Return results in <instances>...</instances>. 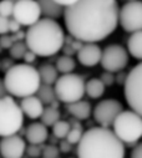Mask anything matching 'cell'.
<instances>
[{"label": "cell", "instance_id": "obj_16", "mask_svg": "<svg viewBox=\"0 0 142 158\" xmlns=\"http://www.w3.org/2000/svg\"><path fill=\"white\" fill-rule=\"evenodd\" d=\"M48 137H49L48 126H45L43 122H34L29 125V127L26 128L25 138L29 143L43 144L46 142Z\"/></svg>", "mask_w": 142, "mask_h": 158}, {"label": "cell", "instance_id": "obj_17", "mask_svg": "<svg viewBox=\"0 0 142 158\" xmlns=\"http://www.w3.org/2000/svg\"><path fill=\"white\" fill-rule=\"evenodd\" d=\"M66 110L71 116L77 118V120H80V121L87 120V118L91 116V113H92V108H91L90 102L84 101L82 98L79 100V101H75V102L67 103L66 105Z\"/></svg>", "mask_w": 142, "mask_h": 158}, {"label": "cell", "instance_id": "obj_1", "mask_svg": "<svg viewBox=\"0 0 142 158\" xmlns=\"http://www.w3.org/2000/svg\"><path fill=\"white\" fill-rule=\"evenodd\" d=\"M117 0H77L65 8L64 21L70 35L84 43H98L119 25Z\"/></svg>", "mask_w": 142, "mask_h": 158}, {"label": "cell", "instance_id": "obj_37", "mask_svg": "<svg viewBox=\"0 0 142 158\" xmlns=\"http://www.w3.org/2000/svg\"><path fill=\"white\" fill-rule=\"evenodd\" d=\"M13 60L11 59H4L3 61H0V69L4 70V72H6L11 66H13Z\"/></svg>", "mask_w": 142, "mask_h": 158}, {"label": "cell", "instance_id": "obj_21", "mask_svg": "<svg viewBox=\"0 0 142 158\" xmlns=\"http://www.w3.org/2000/svg\"><path fill=\"white\" fill-rule=\"evenodd\" d=\"M105 89H106V85L103 84L101 78H91V80L86 82V86H85L86 95L94 100L100 98L105 94Z\"/></svg>", "mask_w": 142, "mask_h": 158}, {"label": "cell", "instance_id": "obj_9", "mask_svg": "<svg viewBox=\"0 0 142 158\" xmlns=\"http://www.w3.org/2000/svg\"><path fill=\"white\" fill-rule=\"evenodd\" d=\"M119 24L126 32L142 30V2L131 0L122 5L119 14Z\"/></svg>", "mask_w": 142, "mask_h": 158}, {"label": "cell", "instance_id": "obj_33", "mask_svg": "<svg viewBox=\"0 0 142 158\" xmlns=\"http://www.w3.org/2000/svg\"><path fill=\"white\" fill-rule=\"evenodd\" d=\"M20 29H21V24L11 16V18L9 19V31H10V32H16V31H19Z\"/></svg>", "mask_w": 142, "mask_h": 158}, {"label": "cell", "instance_id": "obj_24", "mask_svg": "<svg viewBox=\"0 0 142 158\" xmlns=\"http://www.w3.org/2000/svg\"><path fill=\"white\" fill-rule=\"evenodd\" d=\"M44 105H50L54 100H56V94H55V89L52 87V85H48V84H41L38 92L35 94Z\"/></svg>", "mask_w": 142, "mask_h": 158}, {"label": "cell", "instance_id": "obj_4", "mask_svg": "<svg viewBox=\"0 0 142 158\" xmlns=\"http://www.w3.org/2000/svg\"><path fill=\"white\" fill-rule=\"evenodd\" d=\"M4 82L9 95L19 98L35 95L41 85L38 69L26 62L13 65L5 72Z\"/></svg>", "mask_w": 142, "mask_h": 158}, {"label": "cell", "instance_id": "obj_25", "mask_svg": "<svg viewBox=\"0 0 142 158\" xmlns=\"http://www.w3.org/2000/svg\"><path fill=\"white\" fill-rule=\"evenodd\" d=\"M55 66H56V69H57L59 72H61V73H70V72H73L75 70L76 62H75V60L71 57V56L64 54L62 56H60L56 60Z\"/></svg>", "mask_w": 142, "mask_h": 158}, {"label": "cell", "instance_id": "obj_36", "mask_svg": "<svg viewBox=\"0 0 142 158\" xmlns=\"http://www.w3.org/2000/svg\"><path fill=\"white\" fill-rule=\"evenodd\" d=\"M71 147H73V144H71L67 139H65V141H61L60 143H59V148H60V152H62V153H69L70 151H71Z\"/></svg>", "mask_w": 142, "mask_h": 158}, {"label": "cell", "instance_id": "obj_10", "mask_svg": "<svg viewBox=\"0 0 142 158\" xmlns=\"http://www.w3.org/2000/svg\"><path fill=\"white\" fill-rule=\"evenodd\" d=\"M100 64L105 71L120 72L128 64V51L117 44L109 45L102 50Z\"/></svg>", "mask_w": 142, "mask_h": 158}, {"label": "cell", "instance_id": "obj_32", "mask_svg": "<svg viewBox=\"0 0 142 158\" xmlns=\"http://www.w3.org/2000/svg\"><path fill=\"white\" fill-rule=\"evenodd\" d=\"M9 19L10 18H5L3 15H0V35L10 32L9 31Z\"/></svg>", "mask_w": 142, "mask_h": 158}, {"label": "cell", "instance_id": "obj_23", "mask_svg": "<svg viewBox=\"0 0 142 158\" xmlns=\"http://www.w3.org/2000/svg\"><path fill=\"white\" fill-rule=\"evenodd\" d=\"M25 31H16V32H8L4 35H0V46L3 49H10L14 43L19 40H25Z\"/></svg>", "mask_w": 142, "mask_h": 158}, {"label": "cell", "instance_id": "obj_3", "mask_svg": "<svg viewBox=\"0 0 142 158\" xmlns=\"http://www.w3.org/2000/svg\"><path fill=\"white\" fill-rule=\"evenodd\" d=\"M25 32V43L29 50L40 57L54 56L62 49L65 43L64 29L55 19H39Z\"/></svg>", "mask_w": 142, "mask_h": 158}, {"label": "cell", "instance_id": "obj_30", "mask_svg": "<svg viewBox=\"0 0 142 158\" xmlns=\"http://www.w3.org/2000/svg\"><path fill=\"white\" fill-rule=\"evenodd\" d=\"M59 156H60V148L59 147H56L55 144L44 146L41 157H44V158H57Z\"/></svg>", "mask_w": 142, "mask_h": 158}, {"label": "cell", "instance_id": "obj_28", "mask_svg": "<svg viewBox=\"0 0 142 158\" xmlns=\"http://www.w3.org/2000/svg\"><path fill=\"white\" fill-rule=\"evenodd\" d=\"M15 3L13 0H0V15L5 18H11L14 13Z\"/></svg>", "mask_w": 142, "mask_h": 158}, {"label": "cell", "instance_id": "obj_34", "mask_svg": "<svg viewBox=\"0 0 142 158\" xmlns=\"http://www.w3.org/2000/svg\"><path fill=\"white\" fill-rule=\"evenodd\" d=\"M36 59H38V55L35 54L34 51H31V50H27V52L25 54V56H24V61L26 62V64H34L35 61H36Z\"/></svg>", "mask_w": 142, "mask_h": 158}, {"label": "cell", "instance_id": "obj_2", "mask_svg": "<svg viewBox=\"0 0 142 158\" xmlns=\"http://www.w3.org/2000/svg\"><path fill=\"white\" fill-rule=\"evenodd\" d=\"M77 157L80 158H123L125 143L110 127H92L84 132L77 143Z\"/></svg>", "mask_w": 142, "mask_h": 158}, {"label": "cell", "instance_id": "obj_35", "mask_svg": "<svg viewBox=\"0 0 142 158\" xmlns=\"http://www.w3.org/2000/svg\"><path fill=\"white\" fill-rule=\"evenodd\" d=\"M131 157L132 158H142V142L137 143L133 147V149L131 152Z\"/></svg>", "mask_w": 142, "mask_h": 158}, {"label": "cell", "instance_id": "obj_20", "mask_svg": "<svg viewBox=\"0 0 142 158\" xmlns=\"http://www.w3.org/2000/svg\"><path fill=\"white\" fill-rule=\"evenodd\" d=\"M38 71H39V75H40L41 84L54 85L56 82V80L59 78V71H57L56 66H54L49 62L40 65Z\"/></svg>", "mask_w": 142, "mask_h": 158}, {"label": "cell", "instance_id": "obj_13", "mask_svg": "<svg viewBox=\"0 0 142 158\" xmlns=\"http://www.w3.org/2000/svg\"><path fill=\"white\" fill-rule=\"evenodd\" d=\"M26 142L18 135H9L0 139V156L4 158H21L25 154Z\"/></svg>", "mask_w": 142, "mask_h": 158}, {"label": "cell", "instance_id": "obj_42", "mask_svg": "<svg viewBox=\"0 0 142 158\" xmlns=\"http://www.w3.org/2000/svg\"><path fill=\"white\" fill-rule=\"evenodd\" d=\"M2 49H3V48H2V46H0V51H2Z\"/></svg>", "mask_w": 142, "mask_h": 158}, {"label": "cell", "instance_id": "obj_41", "mask_svg": "<svg viewBox=\"0 0 142 158\" xmlns=\"http://www.w3.org/2000/svg\"><path fill=\"white\" fill-rule=\"evenodd\" d=\"M13 2H14V3H16V2H18V0H13Z\"/></svg>", "mask_w": 142, "mask_h": 158}, {"label": "cell", "instance_id": "obj_12", "mask_svg": "<svg viewBox=\"0 0 142 158\" xmlns=\"http://www.w3.org/2000/svg\"><path fill=\"white\" fill-rule=\"evenodd\" d=\"M41 9L38 0H18L14 6L13 18L18 20L21 26H30L41 19Z\"/></svg>", "mask_w": 142, "mask_h": 158}, {"label": "cell", "instance_id": "obj_6", "mask_svg": "<svg viewBox=\"0 0 142 158\" xmlns=\"http://www.w3.org/2000/svg\"><path fill=\"white\" fill-rule=\"evenodd\" d=\"M24 125V112L9 95L0 98V137L18 133Z\"/></svg>", "mask_w": 142, "mask_h": 158}, {"label": "cell", "instance_id": "obj_18", "mask_svg": "<svg viewBox=\"0 0 142 158\" xmlns=\"http://www.w3.org/2000/svg\"><path fill=\"white\" fill-rule=\"evenodd\" d=\"M38 3L41 9V14L44 18H50V19H60L64 16V10L65 8L56 3L55 0H38Z\"/></svg>", "mask_w": 142, "mask_h": 158}, {"label": "cell", "instance_id": "obj_8", "mask_svg": "<svg viewBox=\"0 0 142 158\" xmlns=\"http://www.w3.org/2000/svg\"><path fill=\"white\" fill-rule=\"evenodd\" d=\"M125 98L131 110L142 116V62L130 70L125 81Z\"/></svg>", "mask_w": 142, "mask_h": 158}, {"label": "cell", "instance_id": "obj_22", "mask_svg": "<svg viewBox=\"0 0 142 158\" xmlns=\"http://www.w3.org/2000/svg\"><path fill=\"white\" fill-rule=\"evenodd\" d=\"M60 120V112H59V108H55L52 106H48L44 108L43 111V114L40 116V121L48 126V127H52L57 121Z\"/></svg>", "mask_w": 142, "mask_h": 158}, {"label": "cell", "instance_id": "obj_19", "mask_svg": "<svg viewBox=\"0 0 142 158\" xmlns=\"http://www.w3.org/2000/svg\"><path fill=\"white\" fill-rule=\"evenodd\" d=\"M127 51L132 57L142 61V30L131 34L127 41Z\"/></svg>", "mask_w": 142, "mask_h": 158}, {"label": "cell", "instance_id": "obj_5", "mask_svg": "<svg viewBox=\"0 0 142 158\" xmlns=\"http://www.w3.org/2000/svg\"><path fill=\"white\" fill-rule=\"evenodd\" d=\"M112 127L125 144H136L142 137V116L133 110H123L116 117Z\"/></svg>", "mask_w": 142, "mask_h": 158}, {"label": "cell", "instance_id": "obj_38", "mask_svg": "<svg viewBox=\"0 0 142 158\" xmlns=\"http://www.w3.org/2000/svg\"><path fill=\"white\" fill-rule=\"evenodd\" d=\"M9 92H8V89L5 86V82H4V78H0V98H3L5 96H8Z\"/></svg>", "mask_w": 142, "mask_h": 158}, {"label": "cell", "instance_id": "obj_11", "mask_svg": "<svg viewBox=\"0 0 142 158\" xmlns=\"http://www.w3.org/2000/svg\"><path fill=\"white\" fill-rule=\"evenodd\" d=\"M123 111L122 103L116 98H106L98 102L94 108L95 121L103 127H110L114 125L116 117Z\"/></svg>", "mask_w": 142, "mask_h": 158}, {"label": "cell", "instance_id": "obj_29", "mask_svg": "<svg viewBox=\"0 0 142 158\" xmlns=\"http://www.w3.org/2000/svg\"><path fill=\"white\" fill-rule=\"evenodd\" d=\"M43 148H44V143H43V144L29 143V146H26L25 154H26L27 157H31V158L41 157V154H43Z\"/></svg>", "mask_w": 142, "mask_h": 158}, {"label": "cell", "instance_id": "obj_39", "mask_svg": "<svg viewBox=\"0 0 142 158\" xmlns=\"http://www.w3.org/2000/svg\"><path fill=\"white\" fill-rule=\"evenodd\" d=\"M61 50L64 51L65 55H69V56H73L74 54H76V51L73 49V46H71L70 44H64V46H62Z\"/></svg>", "mask_w": 142, "mask_h": 158}, {"label": "cell", "instance_id": "obj_31", "mask_svg": "<svg viewBox=\"0 0 142 158\" xmlns=\"http://www.w3.org/2000/svg\"><path fill=\"white\" fill-rule=\"evenodd\" d=\"M100 78L103 81V84H105L106 86H112V85L116 82V77H115L114 72H111V71H106V72H103V73L101 75Z\"/></svg>", "mask_w": 142, "mask_h": 158}, {"label": "cell", "instance_id": "obj_27", "mask_svg": "<svg viewBox=\"0 0 142 158\" xmlns=\"http://www.w3.org/2000/svg\"><path fill=\"white\" fill-rule=\"evenodd\" d=\"M70 128H71V126H70V122H69V121L59 120V121L52 126V135H54V137H56V138L64 139V138H66V136H67Z\"/></svg>", "mask_w": 142, "mask_h": 158}, {"label": "cell", "instance_id": "obj_40", "mask_svg": "<svg viewBox=\"0 0 142 158\" xmlns=\"http://www.w3.org/2000/svg\"><path fill=\"white\" fill-rule=\"evenodd\" d=\"M55 2L59 3L60 5H62L64 8H66V6L71 5V4H74L75 2H77V0H55Z\"/></svg>", "mask_w": 142, "mask_h": 158}, {"label": "cell", "instance_id": "obj_26", "mask_svg": "<svg viewBox=\"0 0 142 158\" xmlns=\"http://www.w3.org/2000/svg\"><path fill=\"white\" fill-rule=\"evenodd\" d=\"M27 50H29V48H27L25 40H19V41L14 43L13 46L9 49L10 56L14 60H21V59H24V56L27 52Z\"/></svg>", "mask_w": 142, "mask_h": 158}, {"label": "cell", "instance_id": "obj_43", "mask_svg": "<svg viewBox=\"0 0 142 158\" xmlns=\"http://www.w3.org/2000/svg\"><path fill=\"white\" fill-rule=\"evenodd\" d=\"M127 2H131V0H127Z\"/></svg>", "mask_w": 142, "mask_h": 158}, {"label": "cell", "instance_id": "obj_14", "mask_svg": "<svg viewBox=\"0 0 142 158\" xmlns=\"http://www.w3.org/2000/svg\"><path fill=\"white\" fill-rule=\"evenodd\" d=\"M102 50L96 43H86L77 51V60L82 66L94 67L101 61Z\"/></svg>", "mask_w": 142, "mask_h": 158}, {"label": "cell", "instance_id": "obj_15", "mask_svg": "<svg viewBox=\"0 0 142 158\" xmlns=\"http://www.w3.org/2000/svg\"><path fill=\"white\" fill-rule=\"evenodd\" d=\"M24 114L31 120H36V118H40V116L43 114L44 111V103L41 102V100L35 96V95H30L26 97L21 98V102L19 103Z\"/></svg>", "mask_w": 142, "mask_h": 158}, {"label": "cell", "instance_id": "obj_7", "mask_svg": "<svg viewBox=\"0 0 142 158\" xmlns=\"http://www.w3.org/2000/svg\"><path fill=\"white\" fill-rule=\"evenodd\" d=\"M86 82L84 78L76 73H62L54 84L56 98L64 103H71L79 101L86 94Z\"/></svg>", "mask_w": 142, "mask_h": 158}]
</instances>
